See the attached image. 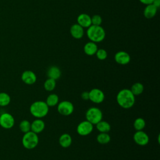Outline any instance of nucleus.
Listing matches in <instances>:
<instances>
[{
  "mask_svg": "<svg viewBox=\"0 0 160 160\" xmlns=\"http://www.w3.org/2000/svg\"><path fill=\"white\" fill-rule=\"evenodd\" d=\"M135 96L129 89L120 90L116 96L118 104L124 109L132 108L135 103Z\"/></svg>",
  "mask_w": 160,
  "mask_h": 160,
  "instance_id": "nucleus-1",
  "label": "nucleus"
},
{
  "mask_svg": "<svg viewBox=\"0 0 160 160\" xmlns=\"http://www.w3.org/2000/svg\"><path fill=\"white\" fill-rule=\"evenodd\" d=\"M88 38L91 41L94 42H99L104 40L106 36L105 30L101 26L91 25L86 31Z\"/></svg>",
  "mask_w": 160,
  "mask_h": 160,
  "instance_id": "nucleus-2",
  "label": "nucleus"
},
{
  "mask_svg": "<svg viewBox=\"0 0 160 160\" xmlns=\"http://www.w3.org/2000/svg\"><path fill=\"white\" fill-rule=\"evenodd\" d=\"M31 114L36 118L45 117L49 112V106L45 101H37L31 104L29 108Z\"/></svg>",
  "mask_w": 160,
  "mask_h": 160,
  "instance_id": "nucleus-3",
  "label": "nucleus"
},
{
  "mask_svg": "<svg viewBox=\"0 0 160 160\" xmlns=\"http://www.w3.org/2000/svg\"><path fill=\"white\" fill-rule=\"evenodd\" d=\"M39 142V138L38 134L30 131L24 133L22 138V146L28 149H32L35 148Z\"/></svg>",
  "mask_w": 160,
  "mask_h": 160,
  "instance_id": "nucleus-4",
  "label": "nucleus"
},
{
  "mask_svg": "<svg viewBox=\"0 0 160 160\" xmlns=\"http://www.w3.org/2000/svg\"><path fill=\"white\" fill-rule=\"evenodd\" d=\"M86 120L93 125L96 124L102 119V112L100 109L96 107L89 108L86 112Z\"/></svg>",
  "mask_w": 160,
  "mask_h": 160,
  "instance_id": "nucleus-5",
  "label": "nucleus"
},
{
  "mask_svg": "<svg viewBox=\"0 0 160 160\" xmlns=\"http://www.w3.org/2000/svg\"><path fill=\"white\" fill-rule=\"evenodd\" d=\"M58 112L63 116H69L74 111V106L69 101H62L58 104Z\"/></svg>",
  "mask_w": 160,
  "mask_h": 160,
  "instance_id": "nucleus-6",
  "label": "nucleus"
},
{
  "mask_svg": "<svg viewBox=\"0 0 160 160\" xmlns=\"http://www.w3.org/2000/svg\"><path fill=\"white\" fill-rule=\"evenodd\" d=\"M15 123V120L12 114L4 112L0 116V126L6 129L12 128Z\"/></svg>",
  "mask_w": 160,
  "mask_h": 160,
  "instance_id": "nucleus-7",
  "label": "nucleus"
},
{
  "mask_svg": "<svg viewBox=\"0 0 160 160\" xmlns=\"http://www.w3.org/2000/svg\"><path fill=\"white\" fill-rule=\"evenodd\" d=\"M93 130V124L87 120L81 122L77 126V132L82 136H88L92 132Z\"/></svg>",
  "mask_w": 160,
  "mask_h": 160,
  "instance_id": "nucleus-8",
  "label": "nucleus"
},
{
  "mask_svg": "<svg viewBox=\"0 0 160 160\" xmlns=\"http://www.w3.org/2000/svg\"><path fill=\"white\" fill-rule=\"evenodd\" d=\"M104 93L102 90L98 88H93L89 91V99L94 103H101L104 101Z\"/></svg>",
  "mask_w": 160,
  "mask_h": 160,
  "instance_id": "nucleus-9",
  "label": "nucleus"
},
{
  "mask_svg": "<svg viewBox=\"0 0 160 160\" xmlns=\"http://www.w3.org/2000/svg\"><path fill=\"white\" fill-rule=\"evenodd\" d=\"M133 139L134 142L139 146H145L148 144L149 141L148 135L142 130L136 131V132L134 134Z\"/></svg>",
  "mask_w": 160,
  "mask_h": 160,
  "instance_id": "nucleus-10",
  "label": "nucleus"
},
{
  "mask_svg": "<svg viewBox=\"0 0 160 160\" xmlns=\"http://www.w3.org/2000/svg\"><path fill=\"white\" fill-rule=\"evenodd\" d=\"M114 60L119 64L126 65L130 62L131 57L128 52L123 51H120L115 54Z\"/></svg>",
  "mask_w": 160,
  "mask_h": 160,
  "instance_id": "nucleus-11",
  "label": "nucleus"
},
{
  "mask_svg": "<svg viewBox=\"0 0 160 160\" xmlns=\"http://www.w3.org/2000/svg\"><path fill=\"white\" fill-rule=\"evenodd\" d=\"M22 81L26 84L31 85L36 82L37 77L36 74L30 70L24 71L21 74Z\"/></svg>",
  "mask_w": 160,
  "mask_h": 160,
  "instance_id": "nucleus-12",
  "label": "nucleus"
},
{
  "mask_svg": "<svg viewBox=\"0 0 160 160\" xmlns=\"http://www.w3.org/2000/svg\"><path fill=\"white\" fill-rule=\"evenodd\" d=\"M77 22L83 28H88L91 26V17L86 13L80 14L77 18Z\"/></svg>",
  "mask_w": 160,
  "mask_h": 160,
  "instance_id": "nucleus-13",
  "label": "nucleus"
},
{
  "mask_svg": "<svg viewBox=\"0 0 160 160\" xmlns=\"http://www.w3.org/2000/svg\"><path fill=\"white\" fill-rule=\"evenodd\" d=\"M45 128L44 122L40 118H37L31 123V131L36 134L41 133Z\"/></svg>",
  "mask_w": 160,
  "mask_h": 160,
  "instance_id": "nucleus-14",
  "label": "nucleus"
},
{
  "mask_svg": "<svg viewBox=\"0 0 160 160\" xmlns=\"http://www.w3.org/2000/svg\"><path fill=\"white\" fill-rule=\"evenodd\" d=\"M70 33L75 39H81L84 35V28L78 23L74 24L70 28Z\"/></svg>",
  "mask_w": 160,
  "mask_h": 160,
  "instance_id": "nucleus-15",
  "label": "nucleus"
},
{
  "mask_svg": "<svg viewBox=\"0 0 160 160\" xmlns=\"http://www.w3.org/2000/svg\"><path fill=\"white\" fill-rule=\"evenodd\" d=\"M158 8L154 6L152 4H148L145 7L144 11H143V14L145 18L147 19H151L153 17H154L157 13L158 11Z\"/></svg>",
  "mask_w": 160,
  "mask_h": 160,
  "instance_id": "nucleus-16",
  "label": "nucleus"
},
{
  "mask_svg": "<svg viewBox=\"0 0 160 160\" xmlns=\"http://www.w3.org/2000/svg\"><path fill=\"white\" fill-rule=\"evenodd\" d=\"M47 75L48 78L57 80L61 77V71L58 67L56 66H52L48 69L47 72Z\"/></svg>",
  "mask_w": 160,
  "mask_h": 160,
  "instance_id": "nucleus-17",
  "label": "nucleus"
},
{
  "mask_svg": "<svg viewBox=\"0 0 160 160\" xmlns=\"http://www.w3.org/2000/svg\"><path fill=\"white\" fill-rule=\"evenodd\" d=\"M98 46L96 42L89 41L84 46V52L88 56H93L96 54L98 50Z\"/></svg>",
  "mask_w": 160,
  "mask_h": 160,
  "instance_id": "nucleus-18",
  "label": "nucleus"
},
{
  "mask_svg": "<svg viewBox=\"0 0 160 160\" xmlns=\"http://www.w3.org/2000/svg\"><path fill=\"white\" fill-rule=\"evenodd\" d=\"M59 143L61 147L67 148L72 144V138L68 133L62 134L59 138Z\"/></svg>",
  "mask_w": 160,
  "mask_h": 160,
  "instance_id": "nucleus-19",
  "label": "nucleus"
},
{
  "mask_svg": "<svg viewBox=\"0 0 160 160\" xmlns=\"http://www.w3.org/2000/svg\"><path fill=\"white\" fill-rule=\"evenodd\" d=\"M96 126L100 132H108L111 130L110 124L105 121H100L96 124Z\"/></svg>",
  "mask_w": 160,
  "mask_h": 160,
  "instance_id": "nucleus-20",
  "label": "nucleus"
},
{
  "mask_svg": "<svg viewBox=\"0 0 160 160\" xmlns=\"http://www.w3.org/2000/svg\"><path fill=\"white\" fill-rule=\"evenodd\" d=\"M130 90L134 96H138L142 93L144 91V86L142 83L137 82L132 84Z\"/></svg>",
  "mask_w": 160,
  "mask_h": 160,
  "instance_id": "nucleus-21",
  "label": "nucleus"
},
{
  "mask_svg": "<svg viewBox=\"0 0 160 160\" xmlns=\"http://www.w3.org/2000/svg\"><path fill=\"white\" fill-rule=\"evenodd\" d=\"M46 103L49 107H53L59 103V97L56 94H50L46 98Z\"/></svg>",
  "mask_w": 160,
  "mask_h": 160,
  "instance_id": "nucleus-22",
  "label": "nucleus"
},
{
  "mask_svg": "<svg viewBox=\"0 0 160 160\" xmlns=\"http://www.w3.org/2000/svg\"><path fill=\"white\" fill-rule=\"evenodd\" d=\"M97 141L99 144H106L109 142L111 140V137L108 132H100L97 136Z\"/></svg>",
  "mask_w": 160,
  "mask_h": 160,
  "instance_id": "nucleus-23",
  "label": "nucleus"
},
{
  "mask_svg": "<svg viewBox=\"0 0 160 160\" xmlns=\"http://www.w3.org/2000/svg\"><path fill=\"white\" fill-rule=\"evenodd\" d=\"M133 126L136 131H142L146 126V121L142 118H138L134 120Z\"/></svg>",
  "mask_w": 160,
  "mask_h": 160,
  "instance_id": "nucleus-24",
  "label": "nucleus"
},
{
  "mask_svg": "<svg viewBox=\"0 0 160 160\" xmlns=\"http://www.w3.org/2000/svg\"><path fill=\"white\" fill-rule=\"evenodd\" d=\"M56 86V80L51 78H48L44 83V88L47 91H53L55 89Z\"/></svg>",
  "mask_w": 160,
  "mask_h": 160,
  "instance_id": "nucleus-25",
  "label": "nucleus"
},
{
  "mask_svg": "<svg viewBox=\"0 0 160 160\" xmlns=\"http://www.w3.org/2000/svg\"><path fill=\"white\" fill-rule=\"evenodd\" d=\"M11 102L10 96L6 92H0V106H8Z\"/></svg>",
  "mask_w": 160,
  "mask_h": 160,
  "instance_id": "nucleus-26",
  "label": "nucleus"
},
{
  "mask_svg": "<svg viewBox=\"0 0 160 160\" xmlns=\"http://www.w3.org/2000/svg\"><path fill=\"white\" fill-rule=\"evenodd\" d=\"M19 129L23 133L28 132L31 131V122L28 120H22L19 124Z\"/></svg>",
  "mask_w": 160,
  "mask_h": 160,
  "instance_id": "nucleus-27",
  "label": "nucleus"
},
{
  "mask_svg": "<svg viewBox=\"0 0 160 160\" xmlns=\"http://www.w3.org/2000/svg\"><path fill=\"white\" fill-rule=\"evenodd\" d=\"M96 57L99 60H104L106 59L107 56H108V53L106 52V51L104 49H98L96 54Z\"/></svg>",
  "mask_w": 160,
  "mask_h": 160,
  "instance_id": "nucleus-28",
  "label": "nucleus"
},
{
  "mask_svg": "<svg viewBox=\"0 0 160 160\" xmlns=\"http://www.w3.org/2000/svg\"><path fill=\"white\" fill-rule=\"evenodd\" d=\"M102 23V18L99 15L96 14L91 17V24L95 26H101Z\"/></svg>",
  "mask_w": 160,
  "mask_h": 160,
  "instance_id": "nucleus-29",
  "label": "nucleus"
},
{
  "mask_svg": "<svg viewBox=\"0 0 160 160\" xmlns=\"http://www.w3.org/2000/svg\"><path fill=\"white\" fill-rule=\"evenodd\" d=\"M81 98L84 100H88L89 99V91H84L82 92Z\"/></svg>",
  "mask_w": 160,
  "mask_h": 160,
  "instance_id": "nucleus-30",
  "label": "nucleus"
},
{
  "mask_svg": "<svg viewBox=\"0 0 160 160\" xmlns=\"http://www.w3.org/2000/svg\"><path fill=\"white\" fill-rule=\"evenodd\" d=\"M141 3L148 5V4H152L154 0H139Z\"/></svg>",
  "mask_w": 160,
  "mask_h": 160,
  "instance_id": "nucleus-31",
  "label": "nucleus"
},
{
  "mask_svg": "<svg viewBox=\"0 0 160 160\" xmlns=\"http://www.w3.org/2000/svg\"><path fill=\"white\" fill-rule=\"evenodd\" d=\"M152 4L158 9L160 7V0H154Z\"/></svg>",
  "mask_w": 160,
  "mask_h": 160,
  "instance_id": "nucleus-32",
  "label": "nucleus"
}]
</instances>
